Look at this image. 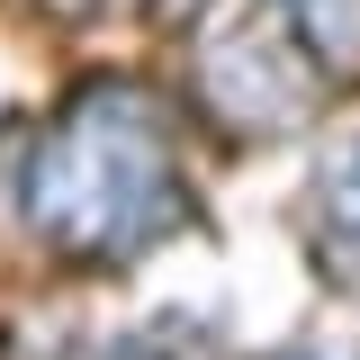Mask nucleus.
<instances>
[{"label":"nucleus","instance_id":"obj_1","mask_svg":"<svg viewBox=\"0 0 360 360\" xmlns=\"http://www.w3.org/2000/svg\"><path fill=\"white\" fill-rule=\"evenodd\" d=\"M45 217L72 252H135L153 225L180 217L162 127L127 90H90V108H72L37 153V225Z\"/></svg>","mask_w":360,"mask_h":360},{"label":"nucleus","instance_id":"obj_2","mask_svg":"<svg viewBox=\"0 0 360 360\" xmlns=\"http://www.w3.org/2000/svg\"><path fill=\"white\" fill-rule=\"evenodd\" d=\"M324 262L360 270V153L324 180Z\"/></svg>","mask_w":360,"mask_h":360},{"label":"nucleus","instance_id":"obj_3","mask_svg":"<svg viewBox=\"0 0 360 360\" xmlns=\"http://www.w3.org/2000/svg\"><path fill=\"white\" fill-rule=\"evenodd\" d=\"M288 18H297L333 63H360V0H288Z\"/></svg>","mask_w":360,"mask_h":360}]
</instances>
